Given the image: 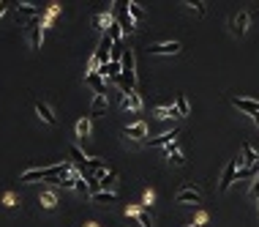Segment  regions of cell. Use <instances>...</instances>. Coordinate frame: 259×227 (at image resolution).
Returning <instances> with one entry per match:
<instances>
[{
    "label": "cell",
    "mask_w": 259,
    "mask_h": 227,
    "mask_svg": "<svg viewBox=\"0 0 259 227\" xmlns=\"http://www.w3.org/2000/svg\"><path fill=\"white\" fill-rule=\"evenodd\" d=\"M71 175V162H63V164H55V167H44V170H28L22 172L19 181L22 184H30V181H55V178H66Z\"/></svg>",
    "instance_id": "obj_1"
},
{
    "label": "cell",
    "mask_w": 259,
    "mask_h": 227,
    "mask_svg": "<svg viewBox=\"0 0 259 227\" xmlns=\"http://www.w3.org/2000/svg\"><path fill=\"white\" fill-rule=\"evenodd\" d=\"M243 167H245V164H243V156H240V153H237V156H235V159H232V162L227 164V170H224V175H221V184H218V189H221V192H227L229 186L235 184L237 172H240Z\"/></svg>",
    "instance_id": "obj_2"
},
{
    "label": "cell",
    "mask_w": 259,
    "mask_h": 227,
    "mask_svg": "<svg viewBox=\"0 0 259 227\" xmlns=\"http://www.w3.org/2000/svg\"><path fill=\"white\" fill-rule=\"evenodd\" d=\"M28 33H30V47H33V50H41V41H44V25H41V17L30 19V22H28Z\"/></svg>",
    "instance_id": "obj_3"
},
{
    "label": "cell",
    "mask_w": 259,
    "mask_h": 227,
    "mask_svg": "<svg viewBox=\"0 0 259 227\" xmlns=\"http://www.w3.org/2000/svg\"><path fill=\"white\" fill-rule=\"evenodd\" d=\"M112 50H115V41L104 33L101 36V44H98V50H96V58H98V63L101 66H107V63H112Z\"/></svg>",
    "instance_id": "obj_4"
},
{
    "label": "cell",
    "mask_w": 259,
    "mask_h": 227,
    "mask_svg": "<svg viewBox=\"0 0 259 227\" xmlns=\"http://www.w3.org/2000/svg\"><path fill=\"white\" fill-rule=\"evenodd\" d=\"M180 50H183L180 41H161V44H150L148 55H177Z\"/></svg>",
    "instance_id": "obj_5"
},
{
    "label": "cell",
    "mask_w": 259,
    "mask_h": 227,
    "mask_svg": "<svg viewBox=\"0 0 259 227\" xmlns=\"http://www.w3.org/2000/svg\"><path fill=\"white\" fill-rule=\"evenodd\" d=\"M117 6V25L123 33H134V19L128 14V3H115Z\"/></svg>",
    "instance_id": "obj_6"
},
{
    "label": "cell",
    "mask_w": 259,
    "mask_h": 227,
    "mask_svg": "<svg viewBox=\"0 0 259 227\" xmlns=\"http://www.w3.org/2000/svg\"><path fill=\"white\" fill-rule=\"evenodd\" d=\"M125 216H137L145 227H150V224H153L150 211H148V205H145V203H139V205H128V208H125Z\"/></svg>",
    "instance_id": "obj_7"
},
{
    "label": "cell",
    "mask_w": 259,
    "mask_h": 227,
    "mask_svg": "<svg viewBox=\"0 0 259 227\" xmlns=\"http://www.w3.org/2000/svg\"><path fill=\"white\" fill-rule=\"evenodd\" d=\"M175 203H202V192L194 189V186H185L175 195Z\"/></svg>",
    "instance_id": "obj_8"
},
{
    "label": "cell",
    "mask_w": 259,
    "mask_h": 227,
    "mask_svg": "<svg viewBox=\"0 0 259 227\" xmlns=\"http://www.w3.org/2000/svg\"><path fill=\"white\" fill-rule=\"evenodd\" d=\"M120 74H123L120 61H112V63H107V66L98 69V77H101V79H120Z\"/></svg>",
    "instance_id": "obj_9"
},
{
    "label": "cell",
    "mask_w": 259,
    "mask_h": 227,
    "mask_svg": "<svg viewBox=\"0 0 259 227\" xmlns=\"http://www.w3.org/2000/svg\"><path fill=\"white\" fill-rule=\"evenodd\" d=\"M85 82L96 90V96H107V85H104V79L98 77V71H88V74H85Z\"/></svg>",
    "instance_id": "obj_10"
},
{
    "label": "cell",
    "mask_w": 259,
    "mask_h": 227,
    "mask_svg": "<svg viewBox=\"0 0 259 227\" xmlns=\"http://www.w3.org/2000/svg\"><path fill=\"white\" fill-rule=\"evenodd\" d=\"M177 137H180V131L172 129V131H167V134L150 140V145H153V148H169V145H175V140H177Z\"/></svg>",
    "instance_id": "obj_11"
},
{
    "label": "cell",
    "mask_w": 259,
    "mask_h": 227,
    "mask_svg": "<svg viewBox=\"0 0 259 227\" xmlns=\"http://www.w3.org/2000/svg\"><path fill=\"white\" fill-rule=\"evenodd\" d=\"M248 25H251V14H248V11H240V14L232 19V30H235L237 36H243V33L248 30Z\"/></svg>",
    "instance_id": "obj_12"
},
{
    "label": "cell",
    "mask_w": 259,
    "mask_h": 227,
    "mask_svg": "<svg viewBox=\"0 0 259 227\" xmlns=\"http://www.w3.org/2000/svg\"><path fill=\"white\" fill-rule=\"evenodd\" d=\"M120 104H123V110H128V112H139V110H142V99H139V93H137V90L125 93Z\"/></svg>",
    "instance_id": "obj_13"
},
{
    "label": "cell",
    "mask_w": 259,
    "mask_h": 227,
    "mask_svg": "<svg viewBox=\"0 0 259 227\" xmlns=\"http://www.w3.org/2000/svg\"><path fill=\"white\" fill-rule=\"evenodd\" d=\"M123 134H125V137H131V140H145V137H148V126H145V121L131 123V126H125Z\"/></svg>",
    "instance_id": "obj_14"
},
{
    "label": "cell",
    "mask_w": 259,
    "mask_h": 227,
    "mask_svg": "<svg viewBox=\"0 0 259 227\" xmlns=\"http://www.w3.org/2000/svg\"><path fill=\"white\" fill-rule=\"evenodd\" d=\"M232 104L248 115H259V102H254V99H232Z\"/></svg>",
    "instance_id": "obj_15"
},
{
    "label": "cell",
    "mask_w": 259,
    "mask_h": 227,
    "mask_svg": "<svg viewBox=\"0 0 259 227\" xmlns=\"http://www.w3.org/2000/svg\"><path fill=\"white\" fill-rule=\"evenodd\" d=\"M36 112L41 115V121H44V123H49V126H55V123H57L55 112H52V107L46 104V102H36Z\"/></svg>",
    "instance_id": "obj_16"
},
{
    "label": "cell",
    "mask_w": 259,
    "mask_h": 227,
    "mask_svg": "<svg viewBox=\"0 0 259 227\" xmlns=\"http://www.w3.org/2000/svg\"><path fill=\"white\" fill-rule=\"evenodd\" d=\"M240 156H243V170H248V167H256V159H259V153L251 148V145H243V151H240Z\"/></svg>",
    "instance_id": "obj_17"
},
{
    "label": "cell",
    "mask_w": 259,
    "mask_h": 227,
    "mask_svg": "<svg viewBox=\"0 0 259 227\" xmlns=\"http://www.w3.org/2000/svg\"><path fill=\"white\" fill-rule=\"evenodd\" d=\"M90 129H93V118L85 115L82 121L77 123V137H79V140H88V137H90Z\"/></svg>",
    "instance_id": "obj_18"
},
{
    "label": "cell",
    "mask_w": 259,
    "mask_h": 227,
    "mask_svg": "<svg viewBox=\"0 0 259 227\" xmlns=\"http://www.w3.org/2000/svg\"><path fill=\"white\" fill-rule=\"evenodd\" d=\"M93 178H96V181L104 186V192H107V186H112L117 181V172L115 170H104V172H98V175H93Z\"/></svg>",
    "instance_id": "obj_19"
},
{
    "label": "cell",
    "mask_w": 259,
    "mask_h": 227,
    "mask_svg": "<svg viewBox=\"0 0 259 227\" xmlns=\"http://www.w3.org/2000/svg\"><path fill=\"white\" fill-rule=\"evenodd\" d=\"M107 107H109V99L107 96H96V99H93V104H90V118L93 115H101Z\"/></svg>",
    "instance_id": "obj_20"
},
{
    "label": "cell",
    "mask_w": 259,
    "mask_h": 227,
    "mask_svg": "<svg viewBox=\"0 0 259 227\" xmlns=\"http://www.w3.org/2000/svg\"><path fill=\"white\" fill-rule=\"evenodd\" d=\"M17 11H19V14H25L28 19L41 17V9H36V6H30V3H19V6H17Z\"/></svg>",
    "instance_id": "obj_21"
},
{
    "label": "cell",
    "mask_w": 259,
    "mask_h": 227,
    "mask_svg": "<svg viewBox=\"0 0 259 227\" xmlns=\"http://www.w3.org/2000/svg\"><path fill=\"white\" fill-rule=\"evenodd\" d=\"M156 115L161 118V121H169V118H180V112L175 110V104H172V107H158Z\"/></svg>",
    "instance_id": "obj_22"
},
{
    "label": "cell",
    "mask_w": 259,
    "mask_h": 227,
    "mask_svg": "<svg viewBox=\"0 0 259 227\" xmlns=\"http://www.w3.org/2000/svg\"><path fill=\"white\" fill-rule=\"evenodd\" d=\"M93 203H115V200H117V195H115V192H93Z\"/></svg>",
    "instance_id": "obj_23"
},
{
    "label": "cell",
    "mask_w": 259,
    "mask_h": 227,
    "mask_svg": "<svg viewBox=\"0 0 259 227\" xmlns=\"http://www.w3.org/2000/svg\"><path fill=\"white\" fill-rule=\"evenodd\" d=\"M167 153H169V162L175 164V167H180L185 159H183V153H180V148H177V145H169L167 148Z\"/></svg>",
    "instance_id": "obj_24"
},
{
    "label": "cell",
    "mask_w": 259,
    "mask_h": 227,
    "mask_svg": "<svg viewBox=\"0 0 259 227\" xmlns=\"http://www.w3.org/2000/svg\"><path fill=\"white\" fill-rule=\"evenodd\" d=\"M175 110L180 112V118H183V115H188V99H185L183 93H177V99H175Z\"/></svg>",
    "instance_id": "obj_25"
},
{
    "label": "cell",
    "mask_w": 259,
    "mask_h": 227,
    "mask_svg": "<svg viewBox=\"0 0 259 227\" xmlns=\"http://www.w3.org/2000/svg\"><path fill=\"white\" fill-rule=\"evenodd\" d=\"M55 203H57L55 192H41V205H44V208H52Z\"/></svg>",
    "instance_id": "obj_26"
},
{
    "label": "cell",
    "mask_w": 259,
    "mask_h": 227,
    "mask_svg": "<svg viewBox=\"0 0 259 227\" xmlns=\"http://www.w3.org/2000/svg\"><path fill=\"white\" fill-rule=\"evenodd\" d=\"M128 14H131V19H142L145 11L139 9V3H128Z\"/></svg>",
    "instance_id": "obj_27"
},
{
    "label": "cell",
    "mask_w": 259,
    "mask_h": 227,
    "mask_svg": "<svg viewBox=\"0 0 259 227\" xmlns=\"http://www.w3.org/2000/svg\"><path fill=\"white\" fill-rule=\"evenodd\" d=\"M185 6H191V9H194L199 17H205V14H208V9H205V3H202V0H197V3H185Z\"/></svg>",
    "instance_id": "obj_28"
},
{
    "label": "cell",
    "mask_w": 259,
    "mask_h": 227,
    "mask_svg": "<svg viewBox=\"0 0 259 227\" xmlns=\"http://www.w3.org/2000/svg\"><path fill=\"white\" fill-rule=\"evenodd\" d=\"M251 197H259V178L254 181V186H251Z\"/></svg>",
    "instance_id": "obj_29"
},
{
    "label": "cell",
    "mask_w": 259,
    "mask_h": 227,
    "mask_svg": "<svg viewBox=\"0 0 259 227\" xmlns=\"http://www.w3.org/2000/svg\"><path fill=\"white\" fill-rule=\"evenodd\" d=\"M6 6H9V3H3V0H0V17H3V11H6Z\"/></svg>",
    "instance_id": "obj_30"
},
{
    "label": "cell",
    "mask_w": 259,
    "mask_h": 227,
    "mask_svg": "<svg viewBox=\"0 0 259 227\" xmlns=\"http://www.w3.org/2000/svg\"><path fill=\"white\" fill-rule=\"evenodd\" d=\"M191 227H197V224H191Z\"/></svg>",
    "instance_id": "obj_31"
}]
</instances>
